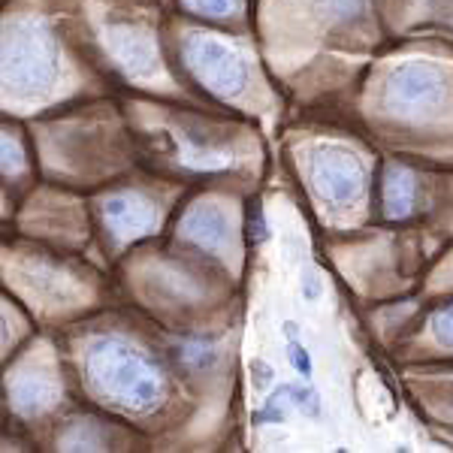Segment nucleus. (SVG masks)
I'll list each match as a JSON object with an SVG mask.
<instances>
[{
    "label": "nucleus",
    "mask_w": 453,
    "mask_h": 453,
    "mask_svg": "<svg viewBox=\"0 0 453 453\" xmlns=\"http://www.w3.org/2000/svg\"><path fill=\"white\" fill-rule=\"evenodd\" d=\"M290 402H294L296 408H303L305 414H311V418L320 414V399L314 396L309 387H294V390H290Z\"/></svg>",
    "instance_id": "1"
},
{
    "label": "nucleus",
    "mask_w": 453,
    "mask_h": 453,
    "mask_svg": "<svg viewBox=\"0 0 453 453\" xmlns=\"http://www.w3.org/2000/svg\"><path fill=\"white\" fill-rule=\"evenodd\" d=\"M288 357H290V363H294V369L299 372V375H303V378L311 375V360H309V354H305V348L299 345V342H290Z\"/></svg>",
    "instance_id": "2"
},
{
    "label": "nucleus",
    "mask_w": 453,
    "mask_h": 453,
    "mask_svg": "<svg viewBox=\"0 0 453 453\" xmlns=\"http://www.w3.org/2000/svg\"><path fill=\"white\" fill-rule=\"evenodd\" d=\"M251 372H254V384H257V387H266L269 381H273V375H275V372L269 369L266 363H260V360L251 363Z\"/></svg>",
    "instance_id": "3"
},
{
    "label": "nucleus",
    "mask_w": 453,
    "mask_h": 453,
    "mask_svg": "<svg viewBox=\"0 0 453 453\" xmlns=\"http://www.w3.org/2000/svg\"><path fill=\"white\" fill-rule=\"evenodd\" d=\"M281 408H279V396H273L266 402V408H263V411L257 414V420H275V423H281Z\"/></svg>",
    "instance_id": "4"
},
{
    "label": "nucleus",
    "mask_w": 453,
    "mask_h": 453,
    "mask_svg": "<svg viewBox=\"0 0 453 453\" xmlns=\"http://www.w3.org/2000/svg\"><path fill=\"white\" fill-rule=\"evenodd\" d=\"M303 294L309 296V299H318L320 296V284H318V279H314V275H305V279H303Z\"/></svg>",
    "instance_id": "5"
},
{
    "label": "nucleus",
    "mask_w": 453,
    "mask_h": 453,
    "mask_svg": "<svg viewBox=\"0 0 453 453\" xmlns=\"http://www.w3.org/2000/svg\"><path fill=\"white\" fill-rule=\"evenodd\" d=\"M284 335H288L290 342H296V339H299V326H296V324H290V320H288V324H284Z\"/></svg>",
    "instance_id": "6"
}]
</instances>
